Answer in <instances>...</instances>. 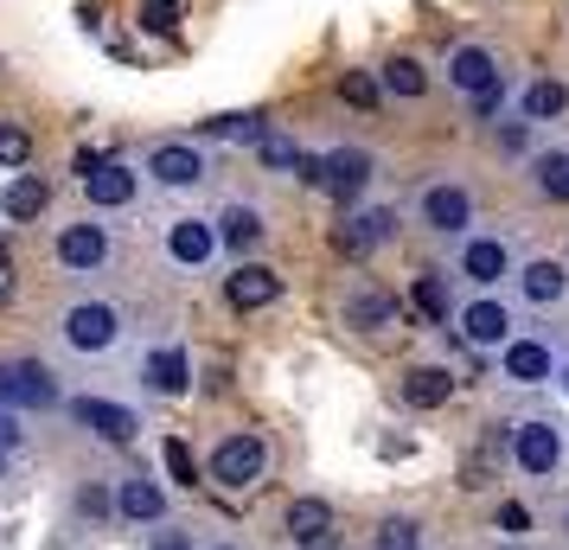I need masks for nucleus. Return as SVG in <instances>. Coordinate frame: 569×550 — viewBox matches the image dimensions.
<instances>
[{"label":"nucleus","mask_w":569,"mask_h":550,"mask_svg":"<svg viewBox=\"0 0 569 550\" xmlns=\"http://www.w3.org/2000/svg\"><path fill=\"white\" fill-rule=\"evenodd\" d=\"M378 83H385V97H403V103H416V97L429 90V71H422L416 58H390L385 71H378Z\"/></svg>","instance_id":"a878e982"},{"label":"nucleus","mask_w":569,"mask_h":550,"mask_svg":"<svg viewBox=\"0 0 569 550\" xmlns=\"http://www.w3.org/2000/svg\"><path fill=\"white\" fill-rule=\"evenodd\" d=\"M32 160V134L20 122H0V173H27Z\"/></svg>","instance_id":"c85d7f7f"},{"label":"nucleus","mask_w":569,"mask_h":550,"mask_svg":"<svg viewBox=\"0 0 569 550\" xmlns=\"http://www.w3.org/2000/svg\"><path fill=\"white\" fill-rule=\"evenodd\" d=\"M518 294L538 301V308H557V301L569 294V269L563 262H550V257H531L525 269H518Z\"/></svg>","instance_id":"412c9836"},{"label":"nucleus","mask_w":569,"mask_h":550,"mask_svg":"<svg viewBox=\"0 0 569 550\" xmlns=\"http://www.w3.org/2000/svg\"><path fill=\"white\" fill-rule=\"evenodd\" d=\"M499 531H531V512H525V506H518V499H506V506H499Z\"/></svg>","instance_id":"4c0bfd02"},{"label":"nucleus","mask_w":569,"mask_h":550,"mask_svg":"<svg viewBox=\"0 0 569 550\" xmlns=\"http://www.w3.org/2000/svg\"><path fill=\"white\" fill-rule=\"evenodd\" d=\"M116 519H129V524H167V493H160L154 473H129V480H116Z\"/></svg>","instance_id":"ddd939ff"},{"label":"nucleus","mask_w":569,"mask_h":550,"mask_svg":"<svg viewBox=\"0 0 569 550\" xmlns=\"http://www.w3.org/2000/svg\"><path fill=\"white\" fill-rule=\"evenodd\" d=\"M378 550H422V524L416 519H385L378 524Z\"/></svg>","instance_id":"72a5a7b5"},{"label":"nucleus","mask_w":569,"mask_h":550,"mask_svg":"<svg viewBox=\"0 0 569 550\" xmlns=\"http://www.w3.org/2000/svg\"><path fill=\"white\" fill-rule=\"evenodd\" d=\"M499 352H506V378L512 384H543L550 378V346L543 340H506Z\"/></svg>","instance_id":"393cba45"},{"label":"nucleus","mask_w":569,"mask_h":550,"mask_svg":"<svg viewBox=\"0 0 569 550\" xmlns=\"http://www.w3.org/2000/svg\"><path fill=\"white\" fill-rule=\"evenodd\" d=\"M257 160H262V167H276V173H295V167H301V148H295L288 134L269 129V134L257 141Z\"/></svg>","instance_id":"c756f323"},{"label":"nucleus","mask_w":569,"mask_h":550,"mask_svg":"<svg viewBox=\"0 0 569 550\" xmlns=\"http://www.w3.org/2000/svg\"><path fill=\"white\" fill-rule=\"evenodd\" d=\"M206 550H237V544H206Z\"/></svg>","instance_id":"c03bdc74"},{"label":"nucleus","mask_w":569,"mask_h":550,"mask_svg":"<svg viewBox=\"0 0 569 550\" xmlns=\"http://www.w3.org/2000/svg\"><path fill=\"white\" fill-rule=\"evenodd\" d=\"M365 186H371V154H365V148H333V154H327V180H320V192H333L339 206H352Z\"/></svg>","instance_id":"2eb2a0df"},{"label":"nucleus","mask_w":569,"mask_h":550,"mask_svg":"<svg viewBox=\"0 0 569 550\" xmlns=\"http://www.w3.org/2000/svg\"><path fill=\"white\" fill-rule=\"evenodd\" d=\"M538 192L543 199H569V154H538Z\"/></svg>","instance_id":"473e14b6"},{"label":"nucleus","mask_w":569,"mask_h":550,"mask_svg":"<svg viewBox=\"0 0 569 550\" xmlns=\"http://www.w3.org/2000/svg\"><path fill=\"white\" fill-rule=\"evenodd\" d=\"M262 231H269V224H262L257 206H224L218 211V237H224V250H237V257H250V250L262 243Z\"/></svg>","instance_id":"b1692460"},{"label":"nucleus","mask_w":569,"mask_h":550,"mask_svg":"<svg viewBox=\"0 0 569 550\" xmlns=\"http://www.w3.org/2000/svg\"><path fill=\"white\" fill-rule=\"evenodd\" d=\"M422 224H429V231H441V237L467 231V224H473V192H467V186H455V180L429 186V192H422Z\"/></svg>","instance_id":"f8f14e48"},{"label":"nucleus","mask_w":569,"mask_h":550,"mask_svg":"<svg viewBox=\"0 0 569 550\" xmlns=\"http://www.w3.org/2000/svg\"><path fill=\"white\" fill-rule=\"evenodd\" d=\"M563 391H569V359H563Z\"/></svg>","instance_id":"37998d69"},{"label":"nucleus","mask_w":569,"mask_h":550,"mask_svg":"<svg viewBox=\"0 0 569 550\" xmlns=\"http://www.w3.org/2000/svg\"><path fill=\"white\" fill-rule=\"evenodd\" d=\"M385 237H397V211H359V218H346L333 231V243L346 250V257H371Z\"/></svg>","instance_id":"a211bd4d"},{"label":"nucleus","mask_w":569,"mask_h":550,"mask_svg":"<svg viewBox=\"0 0 569 550\" xmlns=\"http://www.w3.org/2000/svg\"><path fill=\"white\" fill-rule=\"evenodd\" d=\"M448 397H455V371H441V366L403 371V403H410V410H441Z\"/></svg>","instance_id":"4be33fe9"},{"label":"nucleus","mask_w":569,"mask_h":550,"mask_svg":"<svg viewBox=\"0 0 569 550\" xmlns=\"http://www.w3.org/2000/svg\"><path fill=\"white\" fill-rule=\"evenodd\" d=\"M58 340H64V352H78V359H103V352H116L122 346V308L116 301H71L64 314H58Z\"/></svg>","instance_id":"f257e3e1"},{"label":"nucleus","mask_w":569,"mask_h":550,"mask_svg":"<svg viewBox=\"0 0 569 550\" xmlns=\"http://www.w3.org/2000/svg\"><path fill=\"white\" fill-rule=\"evenodd\" d=\"M7 301H13V262L0 257V308H7Z\"/></svg>","instance_id":"79ce46f5"},{"label":"nucleus","mask_w":569,"mask_h":550,"mask_svg":"<svg viewBox=\"0 0 569 550\" xmlns=\"http://www.w3.org/2000/svg\"><path fill=\"white\" fill-rule=\"evenodd\" d=\"M448 83L473 103V97H487L492 83H506V71H499V58H492L487 46H455V52H448Z\"/></svg>","instance_id":"9b49d317"},{"label":"nucleus","mask_w":569,"mask_h":550,"mask_svg":"<svg viewBox=\"0 0 569 550\" xmlns=\"http://www.w3.org/2000/svg\"><path fill=\"white\" fill-rule=\"evenodd\" d=\"M141 173L154 186H167V192H192V186L206 180V154L192 141H154L148 160H141Z\"/></svg>","instance_id":"39448f33"},{"label":"nucleus","mask_w":569,"mask_h":550,"mask_svg":"<svg viewBox=\"0 0 569 550\" xmlns=\"http://www.w3.org/2000/svg\"><path fill=\"white\" fill-rule=\"evenodd\" d=\"M0 403H7V410H58V403H64L58 371L39 366V359H7V366H0Z\"/></svg>","instance_id":"20e7f679"},{"label":"nucleus","mask_w":569,"mask_h":550,"mask_svg":"<svg viewBox=\"0 0 569 550\" xmlns=\"http://www.w3.org/2000/svg\"><path fill=\"white\" fill-rule=\"evenodd\" d=\"M206 473L224 487V493H250L262 473H269V442H262L257 429H237V436H224V442L211 448Z\"/></svg>","instance_id":"f03ea898"},{"label":"nucleus","mask_w":569,"mask_h":550,"mask_svg":"<svg viewBox=\"0 0 569 550\" xmlns=\"http://www.w3.org/2000/svg\"><path fill=\"white\" fill-rule=\"evenodd\" d=\"M339 97H346L352 109H378V97H385V83L371 78V71H346V78H339Z\"/></svg>","instance_id":"2f4dec72"},{"label":"nucleus","mask_w":569,"mask_h":550,"mask_svg":"<svg viewBox=\"0 0 569 550\" xmlns=\"http://www.w3.org/2000/svg\"><path fill=\"white\" fill-rule=\"evenodd\" d=\"M461 276L467 282H480V289H492V282L512 276V250H506L499 237H467L461 243Z\"/></svg>","instance_id":"f3484780"},{"label":"nucleus","mask_w":569,"mask_h":550,"mask_svg":"<svg viewBox=\"0 0 569 550\" xmlns=\"http://www.w3.org/2000/svg\"><path fill=\"white\" fill-rule=\"evenodd\" d=\"M160 454H167V473H173L180 487H199V461H192V448H186L180 436H167V448H160Z\"/></svg>","instance_id":"f704fd0d"},{"label":"nucleus","mask_w":569,"mask_h":550,"mask_svg":"<svg viewBox=\"0 0 569 550\" xmlns=\"http://www.w3.org/2000/svg\"><path fill=\"white\" fill-rule=\"evenodd\" d=\"M512 461L525 473H557L563 468V429H557V422H518L512 429Z\"/></svg>","instance_id":"1a4fd4ad"},{"label":"nucleus","mask_w":569,"mask_h":550,"mask_svg":"<svg viewBox=\"0 0 569 550\" xmlns=\"http://www.w3.org/2000/svg\"><path fill=\"white\" fill-rule=\"evenodd\" d=\"M218 250H224L218 218H173V224H167V262H180V269H206Z\"/></svg>","instance_id":"6e6552de"},{"label":"nucleus","mask_w":569,"mask_h":550,"mask_svg":"<svg viewBox=\"0 0 569 550\" xmlns=\"http://www.w3.org/2000/svg\"><path fill=\"white\" fill-rule=\"evenodd\" d=\"M52 257L64 276H103L109 257H116V237H109V224H97V218H78V224H64V231L52 237Z\"/></svg>","instance_id":"7ed1b4c3"},{"label":"nucleus","mask_w":569,"mask_h":550,"mask_svg":"<svg viewBox=\"0 0 569 550\" xmlns=\"http://www.w3.org/2000/svg\"><path fill=\"white\" fill-rule=\"evenodd\" d=\"M224 301H231L237 314H257V308H276L282 301V276L269 269V262H237L231 276H224Z\"/></svg>","instance_id":"0eeeda50"},{"label":"nucleus","mask_w":569,"mask_h":550,"mask_svg":"<svg viewBox=\"0 0 569 550\" xmlns=\"http://www.w3.org/2000/svg\"><path fill=\"white\" fill-rule=\"evenodd\" d=\"M0 468H7V454H0Z\"/></svg>","instance_id":"49530a36"},{"label":"nucleus","mask_w":569,"mask_h":550,"mask_svg":"<svg viewBox=\"0 0 569 550\" xmlns=\"http://www.w3.org/2000/svg\"><path fill=\"white\" fill-rule=\"evenodd\" d=\"M71 506H78V519H90V524H97V519H116V493H109L103 480H83Z\"/></svg>","instance_id":"7c9ffc66"},{"label":"nucleus","mask_w":569,"mask_h":550,"mask_svg":"<svg viewBox=\"0 0 569 550\" xmlns=\"http://www.w3.org/2000/svg\"><path fill=\"white\" fill-rule=\"evenodd\" d=\"M148 550H192V531H180V524H160L154 538H148Z\"/></svg>","instance_id":"e433bc0d"},{"label":"nucleus","mask_w":569,"mask_h":550,"mask_svg":"<svg viewBox=\"0 0 569 550\" xmlns=\"http://www.w3.org/2000/svg\"><path fill=\"white\" fill-rule=\"evenodd\" d=\"M71 417H78L97 442H109V448H129L134 436H141V417H134L129 403H109V397H78V403H71Z\"/></svg>","instance_id":"423d86ee"},{"label":"nucleus","mask_w":569,"mask_h":550,"mask_svg":"<svg viewBox=\"0 0 569 550\" xmlns=\"http://www.w3.org/2000/svg\"><path fill=\"white\" fill-rule=\"evenodd\" d=\"M499 103H506V83H492L487 97H473V116H499Z\"/></svg>","instance_id":"a19ab883"},{"label":"nucleus","mask_w":569,"mask_h":550,"mask_svg":"<svg viewBox=\"0 0 569 550\" xmlns=\"http://www.w3.org/2000/svg\"><path fill=\"white\" fill-rule=\"evenodd\" d=\"M134 27L173 39V32H180V0H141V7H134Z\"/></svg>","instance_id":"cd10ccee"},{"label":"nucleus","mask_w":569,"mask_h":550,"mask_svg":"<svg viewBox=\"0 0 569 550\" xmlns=\"http://www.w3.org/2000/svg\"><path fill=\"white\" fill-rule=\"evenodd\" d=\"M569 109V83H557V78H538L531 90H525V116L531 122H557Z\"/></svg>","instance_id":"bb28decb"},{"label":"nucleus","mask_w":569,"mask_h":550,"mask_svg":"<svg viewBox=\"0 0 569 550\" xmlns=\"http://www.w3.org/2000/svg\"><path fill=\"white\" fill-rule=\"evenodd\" d=\"M397 294H385L378 282H359V289L346 294V327H359V333H385V327H397Z\"/></svg>","instance_id":"dca6fc26"},{"label":"nucleus","mask_w":569,"mask_h":550,"mask_svg":"<svg viewBox=\"0 0 569 550\" xmlns=\"http://www.w3.org/2000/svg\"><path fill=\"white\" fill-rule=\"evenodd\" d=\"M46 206H52V180L46 173H13L0 186V218L7 224H32V218H46Z\"/></svg>","instance_id":"4468645a"},{"label":"nucleus","mask_w":569,"mask_h":550,"mask_svg":"<svg viewBox=\"0 0 569 550\" xmlns=\"http://www.w3.org/2000/svg\"><path fill=\"white\" fill-rule=\"evenodd\" d=\"M288 538L301 550H327L333 544V506L327 499H295L288 506Z\"/></svg>","instance_id":"6ab92c4d"},{"label":"nucleus","mask_w":569,"mask_h":550,"mask_svg":"<svg viewBox=\"0 0 569 550\" xmlns=\"http://www.w3.org/2000/svg\"><path fill=\"white\" fill-rule=\"evenodd\" d=\"M563 538H569V512H563Z\"/></svg>","instance_id":"a18cd8bd"},{"label":"nucleus","mask_w":569,"mask_h":550,"mask_svg":"<svg viewBox=\"0 0 569 550\" xmlns=\"http://www.w3.org/2000/svg\"><path fill=\"white\" fill-rule=\"evenodd\" d=\"M13 448H20V417L0 403V454H13Z\"/></svg>","instance_id":"58836bf2"},{"label":"nucleus","mask_w":569,"mask_h":550,"mask_svg":"<svg viewBox=\"0 0 569 550\" xmlns=\"http://www.w3.org/2000/svg\"><path fill=\"white\" fill-rule=\"evenodd\" d=\"M455 340H467V346H506V340H512V314H506L499 301H473V308H461Z\"/></svg>","instance_id":"aec40b11"},{"label":"nucleus","mask_w":569,"mask_h":550,"mask_svg":"<svg viewBox=\"0 0 569 550\" xmlns=\"http://www.w3.org/2000/svg\"><path fill=\"white\" fill-rule=\"evenodd\" d=\"M148 384H154L160 397H186L192 391V359H186L180 346H160V352H148Z\"/></svg>","instance_id":"5701e85b"},{"label":"nucleus","mask_w":569,"mask_h":550,"mask_svg":"<svg viewBox=\"0 0 569 550\" xmlns=\"http://www.w3.org/2000/svg\"><path fill=\"white\" fill-rule=\"evenodd\" d=\"M525 141H531V122H506V129H499V148H525Z\"/></svg>","instance_id":"ea45409f"},{"label":"nucleus","mask_w":569,"mask_h":550,"mask_svg":"<svg viewBox=\"0 0 569 550\" xmlns=\"http://www.w3.org/2000/svg\"><path fill=\"white\" fill-rule=\"evenodd\" d=\"M78 186H83V199H90L97 211H122V206H134L141 173H134V167H122V160H103V167H90Z\"/></svg>","instance_id":"9d476101"},{"label":"nucleus","mask_w":569,"mask_h":550,"mask_svg":"<svg viewBox=\"0 0 569 550\" xmlns=\"http://www.w3.org/2000/svg\"><path fill=\"white\" fill-rule=\"evenodd\" d=\"M416 308L429 320H448V289H441V276H416Z\"/></svg>","instance_id":"c9c22d12"}]
</instances>
